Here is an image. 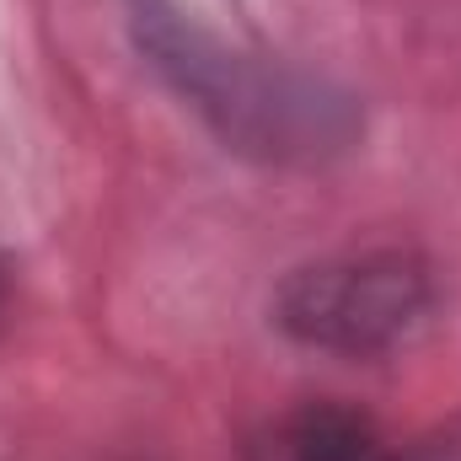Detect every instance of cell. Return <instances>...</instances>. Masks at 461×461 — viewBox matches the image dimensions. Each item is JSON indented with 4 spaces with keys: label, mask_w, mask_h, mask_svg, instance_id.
I'll use <instances>...</instances> for the list:
<instances>
[{
    "label": "cell",
    "mask_w": 461,
    "mask_h": 461,
    "mask_svg": "<svg viewBox=\"0 0 461 461\" xmlns=\"http://www.w3.org/2000/svg\"><path fill=\"white\" fill-rule=\"evenodd\" d=\"M145 65L215 129V140L268 167H322L359 140V108L322 76L226 49L172 0H129Z\"/></svg>",
    "instance_id": "6da1fadb"
},
{
    "label": "cell",
    "mask_w": 461,
    "mask_h": 461,
    "mask_svg": "<svg viewBox=\"0 0 461 461\" xmlns=\"http://www.w3.org/2000/svg\"><path fill=\"white\" fill-rule=\"evenodd\" d=\"M247 461H386V446L365 413L344 402H306L274 419L247 446Z\"/></svg>",
    "instance_id": "3957f363"
},
{
    "label": "cell",
    "mask_w": 461,
    "mask_h": 461,
    "mask_svg": "<svg viewBox=\"0 0 461 461\" xmlns=\"http://www.w3.org/2000/svg\"><path fill=\"white\" fill-rule=\"evenodd\" d=\"M429 312V268L413 252H348L295 268L274 295V322L306 348L381 354Z\"/></svg>",
    "instance_id": "7a4b0ae2"
},
{
    "label": "cell",
    "mask_w": 461,
    "mask_h": 461,
    "mask_svg": "<svg viewBox=\"0 0 461 461\" xmlns=\"http://www.w3.org/2000/svg\"><path fill=\"white\" fill-rule=\"evenodd\" d=\"M0 301H5V274H0Z\"/></svg>",
    "instance_id": "277c9868"
}]
</instances>
